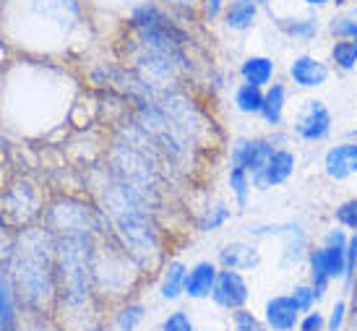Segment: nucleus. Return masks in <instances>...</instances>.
Segmentation results:
<instances>
[{
  "label": "nucleus",
  "instance_id": "423d86ee",
  "mask_svg": "<svg viewBox=\"0 0 357 331\" xmlns=\"http://www.w3.org/2000/svg\"><path fill=\"white\" fill-rule=\"evenodd\" d=\"M274 151H277L274 139H238L232 144V164L243 167L253 180Z\"/></svg>",
  "mask_w": 357,
  "mask_h": 331
},
{
  "label": "nucleus",
  "instance_id": "f8f14e48",
  "mask_svg": "<svg viewBox=\"0 0 357 331\" xmlns=\"http://www.w3.org/2000/svg\"><path fill=\"white\" fill-rule=\"evenodd\" d=\"M300 318L298 302L292 300V295H277L266 302V323L277 331H289L295 329V323Z\"/></svg>",
  "mask_w": 357,
  "mask_h": 331
},
{
  "label": "nucleus",
  "instance_id": "4c0bfd02",
  "mask_svg": "<svg viewBox=\"0 0 357 331\" xmlns=\"http://www.w3.org/2000/svg\"><path fill=\"white\" fill-rule=\"evenodd\" d=\"M256 3H258V6H261V8H266V6H268V3H271V0H256Z\"/></svg>",
  "mask_w": 357,
  "mask_h": 331
},
{
  "label": "nucleus",
  "instance_id": "bb28decb",
  "mask_svg": "<svg viewBox=\"0 0 357 331\" xmlns=\"http://www.w3.org/2000/svg\"><path fill=\"white\" fill-rule=\"evenodd\" d=\"M334 220L347 227V230H357V199H349L344 203H339L334 209Z\"/></svg>",
  "mask_w": 357,
  "mask_h": 331
},
{
  "label": "nucleus",
  "instance_id": "ddd939ff",
  "mask_svg": "<svg viewBox=\"0 0 357 331\" xmlns=\"http://www.w3.org/2000/svg\"><path fill=\"white\" fill-rule=\"evenodd\" d=\"M219 269L211 261H199L193 269L188 271L185 277V295L193 298V300H204V298H211L214 292V284H217Z\"/></svg>",
  "mask_w": 357,
  "mask_h": 331
},
{
  "label": "nucleus",
  "instance_id": "2eb2a0df",
  "mask_svg": "<svg viewBox=\"0 0 357 331\" xmlns=\"http://www.w3.org/2000/svg\"><path fill=\"white\" fill-rule=\"evenodd\" d=\"M219 261L225 263V269L248 271V269H253V266H258L261 256H258L256 245L243 243V240H232L219 251Z\"/></svg>",
  "mask_w": 357,
  "mask_h": 331
},
{
  "label": "nucleus",
  "instance_id": "20e7f679",
  "mask_svg": "<svg viewBox=\"0 0 357 331\" xmlns=\"http://www.w3.org/2000/svg\"><path fill=\"white\" fill-rule=\"evenodd\" d=\"M331 123L334 121H331V110L326 107V102L307 100L295 115L292 131L298 133V139L316 144V141H324L331 133Z\"/></svg>",
  "mask_w": 357,
  "mask_h": 331
},
{
  "label": "nucleus",
  "instance_id": "39448f33",
  "mask_svg": "<svg viewBox=\"0 0 357 331\" xmlns=\"http://www.w3.org/2000/svg\"><path fill=\"white\" fill-rule=\"evenodd\" d=\"M50 227L55 235H60V232H91L94 220H91L89 206H84L76 199H63L50 209Z\"/></svg>",
  "mask_w": 357,
  "mask_h": 331
},
{
  "label": "nucleus",
  "instance_id": "473e14b6",
  "mask_svg": "<svg viewBox=\"0 0 357 331\" xmlns=\"http://www.w3.org/2000/svg\"><path fill=\"white\" fill-rule=\"evenodd\" d=\"M344 311H347V302L339 300L337 305H334V311H331V321H328V331H339V326H342V321H344Z\"/></svg>",
  "mask_w": 357,
  "mask_h": 331
},
{
  "label": "nucleus",
  "instance_id": "b1692460",
  "mask_svg": "<svg viewBox=\"0 0 357 331\" xmlns=\"http://www.w3.org/2000/svg\"><path fill=\"white\" fill-rule=\"evenodd\" d=\"M185 277H188V269L180 261H172L162 277V298L165 300H175L180 292H185Z\"/></svg>",
  "mask_w": 357,
  "mask_h": 331
},
{
  "label": "nucleus",
  "instance_id": "c9c22d12",
  "mask_svg": "<svg viewBox=\"0 0 357 331\" xmlns=\"http://www.w3.org/2000/svg\"><path fill=\"white\" fill-rule=\"evenodd\" d=\"M307 8H313V10H321V8H326V6H331L334 0H303Z\"/></svg>",
  "mask_w": 357,
  "mask_h": 331
},
{
  "label": "nucleus",
  "instance_id": "f3484780",
  "mask_svg": "<svg viewBox=\"0 0 357 331\" xmlns=\"http://www.w3.org/2000/svg\"><path fill=\"white\" fill-rule=\"evenodd\" d=\"M284 105H287V86L282 81L268 84L266 89H264V107H261V118L266 121V125H271V128L282 125Z\"/></svg>",
  "mask_w": 357,
  "mask_h": 331
},
{
  "label": "nucleus",
  "instance_id": "58836bf2",
  "mask_svg": "<svg viewBox=\"0 0 357 331\" xmlns=\"http://www.w3.org/2000/svg\"><path fill=\"white\" fill-rule=\"evenodd\" d=\"M349 331H357V316H355V323H352V326H349Z\"/></svg>",
  "mask_w": 357,
  "mask_h": 331
},
{
  "label": "nucleus",
  "instance_id": "412c9836",
  "mask_svg": "<svg viewBox=\"0 0 357 331\" xmlns=\"http://www.w3.org/2000/svg\"><path fill=\"white\" fill-rule=\"evenodd\" d=\"M307 271H310V287H313L316 298L321 300V298L326 295L328 282H331V274H328V269H326V261H324L321 248L307 253Z\"/></svg>",
  "mask_w": 357,
  "mask_h": 331
},
{
  "label": "nucleus",
  "instance_id": "f704fd0d",
  "mask_svg": "<svg viewBox=\"0 0 357 331\" xmlns=\"http://www.w3.org/2000/svg\"><path fill=\"white\" fill-rule=\"evenodd\" d=\"M162 3L175 10H190V8H196V6L201 8V0H162Z\"/></svg>",
  "mask_w": 357,
  "mask_h": 331
},
{
  "label": "nucleus",
  "instance_id": "f03ea898",
  "mask_svg": "<svg viewBox=\"0 0 357 331\" xmlns=\"http://www.w3.org/2000/svg\"><path fill=\"white\" fill-rule=\"evenodd\" d=\"M10 284L31 308H42L55 292V243L45 230H29L10 253Z\"/></svg>",
  "mask_w": 357,
  "mask_h": 331
},
{
  "label": "nucleus",
  "instance_id": "f257e3e1",
  "mask_svg": "<svg viewBox=\"0 0 357 331\" xmlns=\"http://www.w3.org/2000/svg\"><path fill=\"white\" fill-rule=\"evenodd\" d=\"M105 217L112 222L120 248L141 269H151L159 259V235L151 220V203L130 185L112 178L105 185Z\"/></svg>",
  "mask_w": 357,
  "mask_h": 331
},
{
  "label": "nucleus",
  "instance_id": "72a5a7b5",
  "mask_svg": "<svg viewBox=\"0 0 357 331\" xmlns=\"http://www.w3.org/2000/svg\"><path fill=\"white\" fill-rule=\"evenodd\" d=\"M321 326H324V316L321 313H307L300 323V331H321Z\"/></svg>",
  "mask_w": 357,
  "mask_h": 331
},
{
  "label": "nucleus",
  "instance_id": "ea45409f",
  "mask_svg": "<svg viewBox=\"0 0 357 331\" xmlns=\"http://www.w3.org/2000/svg\"><path fill=\"white\" fill-rule=\"evenodd\" d=\"M355 311H357V292H355Z\"/></svg>",
  "mask_w": 357,
  "mask_h": 331
},
{
  "label": "nucleus",
  "instance_id": "2f4dec72",
  "mask_svg": "<svg viewBox=\"0 0 357 331\" xmlns=\"http://www.w3.org/2000/svg\"><path fill=\"white\" fill-rule=\"evenodd\" d=\"M225 0H201V13H204V21H217L222 19L225 13Z\"/></svg>",
  "mask_w": 357,
  "mask_h": 331
},
{
  "label": "nucleus",
  "instance_id": "6e6552de",
  "mask_svg": "<svg viewBox=\"0 0 357 331\" xmlns=\"http://www.w3.org/2000/svg\"><path fill=\"white\" fill-rule=\"evenodd\" d=\"M295 154L289 149H277L268 162L264 164V170L258 172L256 178H253V188L258 191H268V188H277V185H284V183L292 178V172H295Z\"/></svg>",
  "mask_w": 357,
  "mask_h": 331
},
{
  "label": "nucleus",
  "instance_id": "5701e85b",
  "mask_svg": "<svg viewBox=\"0 0 357 331\" xmlns=\"http://www.w3.org/2000/svg\"><path fill=\"white\" fill-rule=\"evenodd\" d=\"M229 191L235 196V203H238V209H245L248 206V199H250V191H253V180H250V175L243 167L238 164H229Z\"/></svg>",
  "mask_w": 357,
  "mask_h": 331
},
{
  "label": "nucleus",
  "instance_id": "7ed1b4c3",
  "mask_svg": "<svg viewBox=\"0 0 357 331\" xmlns=\"http://www.w3.org/2000/svg\"><path fill=\"white\" fill-rule=\"evenodd\" d=\"M91 232H60L55 235V282L68 305H84L89 298V279L94 266Z\"/></svg>",
  "mask_w": 357,
  "mask_h": 331
},
{
  "label": "nucleus",
  "instance_id": "1a4fd4ad",
  "mask_svg": "<svg viewBox=\"0 0 357 331\" xmlns=\"http://www.w3.org/2000/svg\"><path fill=\"white\" fill-rule=\"evenodd\" d=\"M289 79L298 84L300 89H318V86H324L328 81V66L324 61H318L316 55H295L292 61H289Z\"/></svg>",
  "mask_w": 357,
  "mask_h": 331
},
{
  "label": "nucleus",
  "instance_id": "e433bc0d",
  "mask_svg": "<svg viewBox=\"0 0 357 331\" xmlns=\"http://www.w3.org/2000/svg\"><path fill=\"white\" fill-rule=\"evenodd\" d=\"M26 331H52V329H47V326H42V323H34V326H29Z\"/></svg>",
  "mask_w": 357,
  "mask_h": 331
},
{
  "label": "nucleus",
  "instance_id": "7c9ffc66",
  "mask_svg": "<svg viewBox=\"0 0 357 331\" xmlns=\"http://www.w3.org/2000/svg\"><path fill=\"white\" fill-rule=\"evenodd\" d=\"M235 329L238 331H264V326L258 323V318L253 316V313L240 308V311L235 313Z\"/></svg>",
  "mask_w": 357,
  "mask_h": 331
},
{
  "label": "nucleus",
  "instance_id": "9b49d317",
  "mask_svg": "<svg viewBox=\"0 0 357 331\" xmlns=\"http://www.w3.org/2000/svg\"><path fill=\"white\" fill-rule=\"evenodd\" d=\"M277 29L287 40H295L300 45H310L318 37V31H321V19H318L316 10L305 13V16H284V19H277Z\"/></svg>",
  "mask_w": 357,
  "mask_h": 331
},
{
  "label": "nucleus",
  "instance_id": "4be33fe9",
  "mask_svg": "<svg viewBox=\"0 0 357 331\" xmlns=\"http://www.w3.org/2000/svg\"><path fill=\"white\" fill-rule=\"evenodd\" d=\"M328 58L339 70L357 68V40H334L328 47Z\"/></svg>",
  "mask_w": 357,
  "mask_h": 331
},
{
  "label": "nucleus",
  "instance_id": "393cba45",
  "mask_svg": "<svg viewBox=\"0 0 357 331\" xmlns=\"http://www.w3.org/2000/svg\"><path fill=\"white\" fill-rule=\"evenodd\" d=\"M232 211L225 206V203H214V206H206L204 214L199 217V230L201 232H217L222 230L225 224L229 222Z\"/></svg>",
  "mask_w": 357,
  "mask_h": 331
},
{
  "label": "nucleus",
  "instance_id": "9d476101",
  "mask_svg": "<svg viewBox=\"0 0 357 331\" xmlns=\"http://www.w3.org/2000/svg\"><path fill=\"white\" fill-rule=\"evenodd\" d=\"M324 172L331 180H347L357 172V141H342L324 157Z\"/></svg>",
  "mask_w": 357,
  "mask_h": 331
},
{
  "label": "nucleus",
  "instance_id": "a211bd4d",
  "mask_svg": "<svg viewBox=\"0 0 357 331\" xmlns=\"http://www.w3.org/2000/svg\"><path fill=\"white\" fill-rule=\"evenodd\" d=\"M326 31L334 40H357V3L349 8L337 10L326 21Z\"/></svg>",
  "mask_w": 357,
  "mask_h": 331
},
{
  "label": "nucleus",
  "instance_id": "a878e982",
  "mask_svg": "<svg viewBox=\"0 0 357 331\" xmlns=\"http://www.w3.org/2000/svg\"><path fill=\"white\" fill-rule=\"evenodd\" d=\"M141 321H144V305H139V302H128V305L118 313L120 331H133Z\"/></svg>",
  "mask_w": 357,
  "mask_h": 331
},
{
  "label": "nucleus",
  "instance_id": "dca6fc26",
  "mask_svg": "<svg viewBox=\"0 0 357 331\" xmlns=\"http://www.w3.org/2000/svg\"><path fill=\"white\" fill-rule=\"evenodd\" d=\"M274 70L277 63L271 61L268 55H248L245 61L240 63V76L245 84H256V86H268L274 81Z\"/></svg>",
  "mask_w": 357,
  "mask_h": 331
},
{
  "label": "nucleus",
  "instance_id": "cd10ccee",
  "mask_svg": "<svg viewBox=\"0 0 357 331\" xmlns=\"http://www.w3.org/2000/svg\"><path fill=\"white\" fill-rule=\"evenodd\" d=\"M355 277H357V230L347 240V263H344V277H342L347 290L355 284Z\"/></svg>",
  "mask_w": 357,
  "mask_h": 331
},
{
  "label": "nucleus",
  "instance_id": "4468645a",
  "mask_svg": "<svg viewBox=\"0 0 357 331\" xmlns=\"http://www.w3.org/2000/svg\"><path fill=\"white\" fill-rule=\"evenodd\" d=\"M258 6L256 0H229L225 6L222 21L229 31H248L256 26L258 21Z\"/></svg>",
  "mask_w": 357,
  "mask_h": 331
},
{
  "label": "nucleus",
  "instance_id": "79ce46f5",
  "mask_svg": "<svg viewBox=\"0 0 357 331\" xmlns=\"http://www.w3.org/2000/svg\"><path fill=\"white\" fill-rule=\"evenodd\" d=\"M355 136H357V131H355Z\"/></svg>",
  "mask_w": 357,
  "mask_h": 331
},
{
  "label": "nucleus",
  "instance_id": "c85d7f7f",
  "mask_svg": "<svg viewBox=\"0 0 357 331\" xmlns=\"http://www.w3.org/2000/svg\"><path fill=\"white\" fill-rule=\"evenodd\" d=\"M162 331H193V321L188 318V313L185 311H175L165 318Z\"/></svg>",
  "mask_w": 357,
  "mask_h": 331
},
{
  "label": "nucleus",
  "instance_id": "a19ab883",
  "mask_svg": "<svg viewBox=\"0 0 357 331\" xmlns=\"http://www.w3.org/2000/svg\"><path fill=\"white\" fill-rule=\"evenodd\" d=\"M91 331H107V329H91Z\"/></svg>",
  "mask_w": 357,
  "mask_h": 331
},
{
  "label": "nucleus",
  "instance_id": "aec40b11",
  "mask_svg": "<svg viewBox=\"0 0 357 331\" xmlns=\"http://www.w3.org/2000/svg\"><path fill=\"white\" fill-rule=\"evenodd\" d=\"M235 107H238L243 115H261V107H264V89L256 86V84H240L235 89Z\"/></svg>",
  "mask_w": 357,
  "mask_h": 331
},
{
  "label": "nucleus",
  "instance_id": "6ab92c4d",
  "mask_svg": "<svg viewBox=\"0 0 357 331\" xmlns=\"http://www.w3.org/2000/svg\"><path fill=\"white\" fill-rule=\"evenodd\" d=\"M16 290L8 277H0V331L16 329Z\"/></svg>",
  "mask_w": 357,
  "mask_h": 331
},
{
  "label": "nucleus",
  "instance_id": "0eeeda50",
  "mask_svg": "<svg viewBox=\"0 0 357 331\" xmlns=\"http://www.w3.org/2000/svg\"><path fill=\"white\" fill-rule=\"evenodd\" d=\"M211 298L217 305L227 308V311H240L248 302V284L243 279V274L235 269H222L214 284Z\"/></svg>",
  "mask_w": 357,
  "mask_h": 331
},
{
  "label": "nucleus",
  "instance_id": "c756f323",
  "mask_svg": "<svg viewBox=\"0 0 357 331\" xmlns=\"http://www.w3.org/2000/svg\"><path fill=\"white\" fill-rule=\"evenodd\" d=\"M292 300L298 302L300 313H303V311H310V305H313L318 298H316V292H313L310 284H298V287L292 290Z\"/></svg>",
  "mask_w": 357,
  "mask_h": 331
}]
</instances>
